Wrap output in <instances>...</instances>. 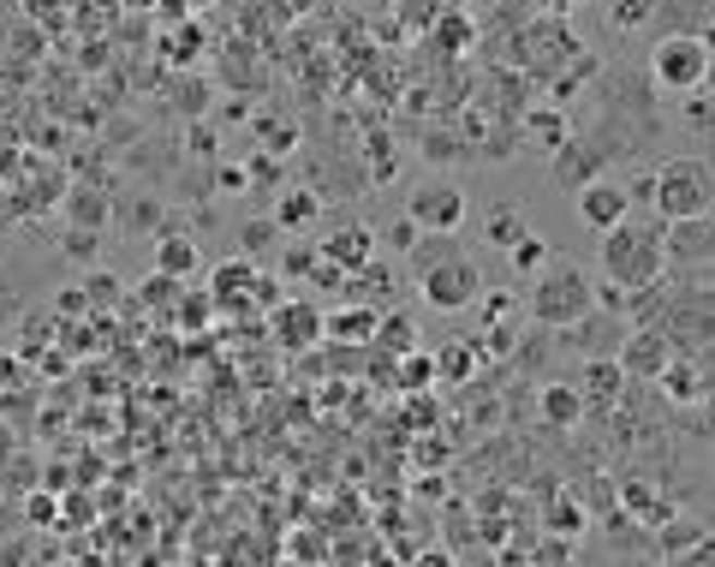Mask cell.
Returning a JSON list of instances; mask_svg holds the SVG:
<instances>
[{"label": "cell", "instance_id": "1", "mask_svg": "<svg viewBox=\"0 0 715 567\" xmlns=\"http://www.w3.org/2000/svg\"><path fill=\"white\" fill-rule=\"evenodd\" d=\"M591 293H596V281L579 269V263H543V269L531 275L525 317L536 323V329L567 335L572 323H584V317H591Z\"/></svg>", "mask_w": 715, "mask_h": 567}, {"label": "cell", "instance_id": "2", "mask_svg": "<svg viewBox=\"0 0 715 567\" xmlns=\"http://www.w3.org/2000/svg\"><path fill=\"white\" fill-rule=\"evenodd\" d=\"M603 275L620 287V293H644V287H662L668 275V257H662V227H638L620 221L615 233H603Z\"/></svg>", "mask_w": 715, "mask_h": 567}, {"label": "cell", "instance_id": "3", "mask_svg": "<svg viewBox=\"0 0 715 567\" xmlns=\"http://www.w3.org/2000/svg\"><path fill=\"white\" fill-rule=\"evenodd\" d=\"M650 185H656V197H650V209H656L662 221H704L710 216V161L704 156H668L656 173H650Z\"/></svg>", "mask_w": 715, "mask_h": 567}, {"label": "cell", "instance_id": "4", "mask_svg": "<svg viewBox=\"0 0 715 567\" xmlns=\"http://www.w3.org/2000/svg\"><path fill=\"white\" fill-rule=\"evenodd\" d=\"M650 79L668 96H698L710 84V36L704 31H668L650 48Z\"/></svg>", "mask_w": 715, "mask_h": 567}, {"label": "cell", "instance_id": "5", "mask_svg": "<svg viewBox=\"0 0 715 567\" xmlns=\"http://www.w3.org/2000/svg\"><path fill=\"white\" fill-rule=\"evenodd\" d=\"M417 293H424V305L436 311H465L483 299V269L465 257V251H447V257H436L424 275H417Z\"/></svg>", "mask_w": 715, "mask_h": 567}, {"label": "cell", "instance_id": "6", "mask_svg": "<svg viewBox=\"0 0 715 567\" xmlns=\"http://www.w3.org/2000/svg\"><path fill=\"white\" fill-rule=\"evenodd\" d=\"M405 221H417V233H459L465 227V192L453 180H424L405 197Z\"/></svg>", "mask_w": 715, "mask_h": 567}, {"label": "cell", "instance_id": "7", "mask_svg": "<svg viewBox=\"0 0 715 567\" xmlns=\"http://www.w3.org/2000/svg\"><path fill=\"white\" fill-rule=\"evenodd\" d=\"M668 359H674V347L662 329H626L620 347H615V364H620L626 383H656V376L668 371Z\"/></svg>", "mask_w": 715, "mask_h": 567}, {"label": "cell", "instance_id": "8", "mask_svg": "<svg viewBox=\"0 0 715 567\" xmlns=\"http://www.w3.org/2000/svg\"><path fill=\"white\" fill-rule=\"evenodd\" d=\"M572 209H579V221L591 227V233H615L620 221H632L626 185H620V180H608V173H596L591 185H579V192H572Z\"/></svg>", "mask_w": 715, "mask_h": 567}, {"label": "cell", "instance_id": "9", "mask_svg": "<svg viewBox=\"0 0 715 567\" xmlns=\"http://www.w3.org/2000/svg\"><path fill=\"white\" fill-rule=\"evenodd\" d=\"M149 269L168 275V281H185V275H197V269H203V245H197V233H185L179 221H168L156 239H149Z\"/></svg>", "mask_w": 715, "mask_h": 567}, {"label": "cell", "instance_id": "10", "mask_svg": "<svg viewBox=\"0 0 715 567\" xmlns=\"http://www.w3.org/2000/svg\"><path fill=\"white\" fill-rule=\"evenodd\" d=\"M579 400L584 407H596V412H615L620 400H626V376H620V364H615V352H603V359H584L579 364Z\"/></svg>", "mask_w": 715, "mask_h": 567}, {"label": "cell", "instance_id": "11", "mask_svg": "<svg viewBox=\"0 0 715 567\" xmlns=\"http://www.w3.org/2000/svg\"><path fill=\"white\" fill-rule=\"evenodd\" d=\"M316 251H323V263H335L340 275H358L369 257H376V227L352 221V227H340V233L316 239Z\"/></svg>", "mask_w": 715, "mask_h": 567}, {"label": "cell", "instance_id": "12", "mask_svg": "<svg viewBox=\"0 0 715 567\" xmlns=\"http://www.w3.org/2000/svg\"><path fill=\"white\" fill-rule=\"evenodd\" d=\"M161 227H168V204H161L156 192H125L120 204H113V233H125V239H156Z\"/></svg>", "mask_w": 715, "mask_h": 567}, {"label": "cell", "instance_id": "13", "mask_svg": "<svg viewBox=\"0 0 715 567\" xmlns=\"http://www.w3.org/2000/svg\"><path fill=\"white\" fill-rule=\"evenodd\" d=\"M656 388L674 400V407H704V400H710V371L698 359H680V352H674L668 371L656 376Z\"/></svg>", "mask_w": 715, "mask_h": 567}, {"label": "cell", "instance_id": "14", "mask_svg": "<svg viewBox=\"0 0 715 567\" xmlns=\"http://www.w3.org/2000/svg\"><path fill=\"white\" fill-rule=\"evenodd\" d=\"M548 173H555V185H567V192H579V185H591L596 173H603V156H596L591 144H579V132L567 137V144L548 156Z\"/></svg>", "mask_w": 715, "mask_h": 567}, {"label": "cell", "instance_id": "15", "mask_svg": "<svg viewBox=\"0 0 715 567\" xmlns=\"http://www.w3.org/2000/svg\"><path fill=\"white\" fill-rule=\"evenodd\" d=\"M66 221L72 227H84V233H108L113 227V197L101 192V185H66Z\"/></svg>", "mask_w": 715, "mask_h": 567}, {"label": "cell", "instance_id": "16", "mask_svg": "<svg viewBox=\"0 0 715 567\" xmlns=\"http://www.w3.org/2000/svg\"><path fill=\"white\" fill-rule=\"evenodd\" d=\"M662 257L668 263H710V216L704 221H662Z\"/></svg>", "mask_w": 715, "mask_h": 567}, {"label": "cell", "instance_id": "17", "mask_svg": "<svg viewBox=\"0 0 715 567\" xmlns=\"http://www.w3.org/2000/svg\"><path fill=\"white\" fill-rule=\"evenodd\" d=\"M316 216H323V192H316V185H287V192L275 197V221L280 233H304V227H311Z\"/></svg>", "mask_w": 715, "mask_h": 567}, {"label": "cell", "instance_id": "18", "mask_svg": "<svg viewBox=\"0 0 715 567\" xmlns=\"http://www.w3.org/2000/svg\"><path fill=\"white\" fill-rule=\"evenodd\" d=\"M275 329L292 352H304L316 335H323V311H316L311 299H287V305H275Z\"/></svg>", "mask_w": 715, "mask_h": 567}, {"label": "cell", "instance_id": "19", "mask_svg": "<svg viewBox=\"0 0 715 567\" xmlns=\"http://www.w3.org/2000/svg\"><path fill=\"white\" fill-rule=\"evenodd\" d=\"M376 323H381L376 305L323 311V335H328V340H347V347H369V340H376Z\"/></svg>", "mask_w": 715, "mask_h": 567}, {"label": "cell", "instance_id": "20", "mask_svg": "<svg viewBox=\"0 0 715 567\" xmlns=\"http://www.w3.org/2000/svg\"><path fill=\"white\" fill-rule=\"evenodd\" d=\"M536 412H543V424H555V431H579L584 424V400L572 383H543V395H536Z\"/></svg>", "mask_w": 715, "mask_h": 567}, {"label": "cell", "instance_id": "21", "mask_svg": "<svg viewBox=\"0 0 715 567\" xmlns=\"http://www.w3.org/2000/svg\"><path fill=\"white\" fill-rule=\"evenodd\" d=\"M525 233H531V221H525V209H519V204H495V209H483V245L507 251L513 239H525Z\"/></svg>", "mask_w": 715, "mask_h": 567}, {"label": "cell", "instance_id": "22", "mask_svg": "<svg viewBox=\"0 0 715 567\" xmlns=\"http://www.w3.org/2000/svg\"><path fill=\"white\" fill-rule=\"evenodd\" d=\"M567 137H572V120H567L560 108H531V113H525V144H536V149H548V156H555Z\"/></svg>", "mask_w": 715, "mask_h": 567}, {"label": "cell", "instance_id": "23", "mask_svg": "<svg viewBox=\"0 0 715 567\" xmlns=\"http://www.w3.org/2000/svg\"><path fill=\"white\" fill-rule=\"evenodd\" d=\"M429 359H436V383H465V376H477L483 352L471 347V340H447V347L429 352Z\"/></svg>", "mask_w": 715, "mask_h": 567}, {"label": "cell", "instance_id": "24", "mask_svg": "<svg viewBox=\"0 0 715 567\" xmlns=\"http://www.w3.org/2000/svg\"><path fill=\"white\" fill-rule=\"evenodd\" d=\"M393 173H400V149H393L381 132H369V137H364V180H369V185H388Z\"/></svg>", "mask_w": 715, "mask_h": 567}, {"label": "cell", "instance_id": "25", "mask_svg": "<svg viewBox=\"0 0 715 567\" xmlns=\"http://www.w3.org/2000/svg\"><path fill=\"white\" fill-rule=\"evenodd\" d=\"M471 347L483 352V364H489V359H513V352H525V335H519V323H483V340H471Z\"/></svg>", "mask_w": 715, "mask_h": 567}, {"label": "cell", "instance_id": "26", "mask_svg": "<svg viewBox=\"0 0 715 567\" xmlns=\"http://www.w3.org/2000/svg\"><path fill=\"white\" fill-rule=\"evenodd\" d=\"M101 239H108V233H84V227H66V233H60V257L78 263V269H96V263H101Z\"/></svg>", "mask_w": 715, "mask_h": 567}, {"label": "cell", "instance_id": "27", "mask_svg": "<svg viewBox=\"0 0 715 567\" xmlns=\"http://www.w3.org/2000/svg\"><path fill=\"white\" fill-rule=\"evenodd\" d=\"M507 263H513L519 275H536V269H543V263H555V251H548V239H543V233H536V227H531L525 239H513V245H507Z\"/></svg>", "mask_w": 715, "mask_h": 567}, {"label": "cell", "instance_id": "28", "mask_svg": "<svg viewBox=\"0 0 715 567\" xmlns=\"http://www.w3.org/2000/svg\"><path fill=\"white\" fill-rule=\"evenodd\" d=\"M84 299H89V311H108V305H120V293H125V287H120V275H113V269H101V263H96V269H84Z\"/></svg>", "mask_w": 715, "mask_h": 567}, {"label": "cell", "instance_id": "29", "mask_svg": "<svg viewBox=\"0 0 715 567\" xmlns=\"http://www.w3.org/2000/svg\"><path fill=\"white\" fill-rule=\"evenodd\" d=\"M393 371H400V388H412V395H417V388H429V383H436V359H429L424 347L400 352V359H393Z\"/></svg>", "mask_w": 715, "mask_h": 567}, {"label": "cell", "instance_id": "30", "mask_svg": "<svg viewBox=\"0 0 715 567\" xmlns=\"http://www.w3.org/2000/svg\"><path fill=\"white\" fill-rule=\"evenodd\" d=\"M429 36H436L441 55H465V43L477 36V24H471L465 12H447V19H436V31H429Z\"/></svg>", "mask_w": 715, "mask_h": 567}, {"label": "cell", "instance_id": "31", "mask_svg": "<svg viewBox=\"0 0 715 567\" xmlns=\"http://www.w3.org/2000/svg\"><path fill=\"white\" fill-rule=\"evenodd\" d=\"M417 221H405V216H393L388 227H376V251H393V257H412L417 251Z\"/></svg>", "mask_w": 715, "mask_h": 567}, {"label": "cell", "instance_id": "32", "mask_svg": "<svg viewBox=\"0 0 715 567\" xmlns=\"http://www.w3.org/2000/svg\"><path fill=\"white\" fill-rule=\"evenodd\" d=\"M280 180H287V161H275V156H263V149H251V156H245V185H251V192H275Z\"/></svg>", "mask_w": 715, "mask_h": 567}, {"label": "cell", "instance_id": "33", "mask_svg": "<svg viewBox=\"0 0 715 567\" xmlns=\"http://www.w3.org/2000/svg\"><path fill=\"white\" fill-rule=\"evenodd\" d=\"M584 526H591V508H584V502L560 496L555 508H548V532H560V538H579Z\"/></svg>", "mask_w": 715, "mask_h": 567}, {"label": "cell", "instance_id": "34", "mask_svg": "<svg viewBox=\"0 0 715 567\" xmlns=\"http://www.w3.org/2000/svg\"><path fill=\"white\" fill-rule=\"evenodd\" d=\"M275 233H280V227L268 221V216H251L245 227H239V257H251V263H257L263 251L275 245Z\"/></svg>", "mask_w": 715, "mask_h": 567}, {"label": "cell", "instance_id": "35", "mask_svg": "<svg viewBox=\"0 0 715 567\" xmlns=\"http://www.w3.org/2000/svg\"><path fill=\"white\" fill-rule=\"evenodd\" d=\"M316 263H323V251H316L311 239H299V245H287V251H280V269H287V281H311V275H316Z\"/></svg>", "mask_w": 715, "mask_h": 567}, {"label": "cell", "instance_id": "36", "mask_svg": "<svg viewBox=\"0 0 715 567\" xmlns=\"http://www.w3.org/2000/svg\"><path fill=\"white\" fill-rule=\"evenodd\" d=\"M24 526H36V532H54V526H60V496L31 490V496H24Z\"/></svg>", "mask_w": 715, "mask_h": 567}, {"label": "cell", "instance_id": "37", "mask_svg": "<svg viewBox=\"0 0 715 567\" xmlns=\"http://www.w3.org/2000/svg\"><path fill=\"white\" fill-rule=\"evenodd\" d=\"M257 132H263V156H275V161H287V149H299V125H287V120H263Z\"/></svg>", "mask_w": 715, "mask_h": 567}, {"label": "cell", "instance_id": "38", "mask_svg": "<svg viewBox=\"0 0 715 567\" xmlns=\"http://www.w3.org/2000/svg\"><path fill=\"white\" fill-rule=\"evenodd\" d=\"M185 149L203 161H221V132H215L209 120H185Z\"/></svg>", "mask_w": 715, "mask_h": 567}, {"label": "cell", "instance_id": "39", "mask_svg": "<svg viewBox=\"0 0 715 567\" xmlns=\"http://www.w3.org/2000/svg\"><path fill=\"white\" fill-rule=\"evenodd\" d=\"M376 347H393V352H412V317L393 311V317L376 323Z\"/></svg>", "mask_w": 715, "mask_h": 567}, {"label": "cell", "instance_id": "40", "mask_svg": "<svg viewBox=\"0 0 715 567\" xmlns=\"http://www.w3.org/2000/svg\"><path fill=\"white\" fill-rule=\"evenodd\" d=\"M656 532H662V550H668V556H680V550L686 544H710V532H704V526H680V520H674V526H656Z\"/></svg>", "mask_w": 715, "mask_h": 567}, {"label": "cell", "instance_id": "41", "mask_svg": "<svg viewBox=\"0 0 715 567\" xmlns=\"http://www.w3.org/2000/svg\"><path fill=\"white\" fill-rule=\"evenodd\" d=\"M650 12H656V0H615V7H608V24H615V31H638Z\"/></svg>", "mask_w": 715, "mask_h": 567}, {"label": "cell", "instance_id": "42", "mask_svg": "<svg viewBox=\"0 0 715 567\" xmlns=\"http://www.w3.org/2000/svg\"><path fill=\"white\" fill-rule=\"evenodd\" d=\"M209 185H215L221 197H239V192H251V185H245V161H215Z\"/></svg>", "mask_w": 715, "mask_h": 567}, {"label": "cell", "instance_id": "43", "mask_svg": "<svg viewBox=\"0 0 715 567\" xmlns=\"http://www.w3.org/2000/svg\"><path fill=\"white\" fill-rule=\"evenodd\" d=\"M424 156H429V161H465L471 144H459L453 132H429V137H424Z\"/></svg>", "mask_w": 715, "mask_h": 567}, {"label": "cell", "instance_id": "44", "mask_svg": "<svg viewBox=\"0 0 715 567\" xmlns=\"http://www.w3.org/2000/svg\"><path fill=\"white\" fill-rule=\"evenodd\" d=\"M477 305H483V317H489V323H513L519 299H513V293H489V287H483V299H477Z\"/></svg>", "mask_w": 715, "mask_h": 567}, {"label": "cell", "instance_id": "45", "mask_svg": "<svg viewBox=\"0 0 715 567\" xmlns=\"http://www.w3.org/2000/svg\"><path fill=\"white\" fill-rule=\"evenodd\" d=\"M54 311H60V317H89L84 287H60V293H54Z\"/></svg>", "mask_w": 715, "mask_h": 567}, {"label": "cell", "instance_id": "46", "mask_svg": "<svg viewBox=\"0 0 715 567\" xmlns=\"http://www.w3.org/2000/svg\"><path fill=\"white\" fill-rule=\"evenodd\" d=\"M686 125H692V132H710V91L686 96Z\"/></svg>", "mask_w": 715, "mask_h": 567}, {"label": "cell", "instance_id": "47", "mask_svg": "<svg viewBox=\"0 0 715 567\" xmlns=\"http://www.w3.org/2000/svg\"><path fill=\"white\" fill-rule=\"evenodd\" d=\"M209 305H215V299H209V293H197V299H185V323H203V317H209Z\"/></svg>", "mask_w": 715, "mask_h": 567}, {"label": "cell", "instance_id": "48", "mask_svg": "<svg viewBox=\"0 0 715 567\" xmlns=\"http://www.w3.org/2000/svg\"><path fill=\"white\" fill-rule=\"evenodd\" d=\"M12 454H19V436H12L7 424H0V472H7V460H12Z\"/></svg>", "mask_w": 715, "mask_h": 567}, {"label": "cell", "instance_id": "49", "mask_svg": "<svg viewBox=\"0 0 715 567\" xmlns=\"http://www.w3.org/2000/svg\"><path fill=\"white\" fill-rule=\"evenodd\" d=\"M417 567H453V556H447V550H424V556H417Z\"/></svg>", "mask_w": 715, "mask_h": 567}, {"label": "cell", "instance_id": "50", "mask_svg": "<svg viewBox=\"0 0 715 567\" xmlns=\"http://www.w3.org/2000/svg\"><path fill=\"white\" fill-rule=\"evenodd\" d=\"M12 371H19V359H0V383H12Z\"/></svg>", "mask_w": 715, "mask_h": 567}, {"label": "cell", "instance_id": "51", "mask_svg": "<svg viewBox=\"0 0 715 567\" xmlns=\"http://www.w3.org/2000/svg\"><path fill=\"white\" fill-rule=\"evenodd\" d=\"M161 12H168V19H173V12H185V0H161Z\"/></svg>", "mask_w": 715, "mask_h": 567}, {"label": "cell", "instance_id": "52", "mask_svg": "<svg viewBox=\"0 0 715 567\" xmlns=\"http://www.w3.org/2000/svg\"><path fill=\"white\" fill-rule=\"evenodd\" d=\"M0 496H7V472H0Z\"/></svg>", "mask_w": 715, "mask_h": 567}, {"label": "cell", "instance_id": "53", "mask_svg": "<svg viewBox=\"0 0 715 567\" xmlns=\"http://www.w3.org/2000/svg\"><path fill=\"white\" fill-rule=\"evenodd\" d=\"M0 305H7V293H0Z\"/></svg>", "mask_w": 715, "mask_h": 567}]
</instances>
